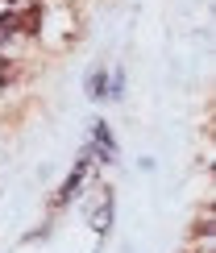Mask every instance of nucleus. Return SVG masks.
Wrapping results in <instances>:
<instances>
[{
    "mask_svg": "<svg viewBox=\"0 0 216 253\" xmlns=\"http://www.w3.org/2000/svg\"><path fill=\"white\" fill-rule=\"evenodd\" d=\"M83 170H88V166H83V162H79V166H75V174L67 178V183H62V191H58V204H67V199H71V191H75V187H79V183H83Z\"/></svg>",
    "mask_w": 216,
    "mask_h": 253,
    "instance_id": "obj_1",
    "label": "nucleus"
},
{
    "mask_svg": "<svg viewBox=\"0 0 216 253\" xmlns=\"http://www.w3.org/2000/svg\"><path fill=\"white\" fill-rule=\"evenodd\" d=\"M17 29H21V13H4L0 17V42H8Z\"/></svg>",
    "mask_w": 216,
    "mask_h": 253,
    "instance_id": "obj_2",
    "label": "nucleus"
},
{
    "mask_svg": "<svg viewBox=\"0 0 216 253\" xmlns=\"http://www.w3.org/2000/svg\"><path fill=\"white\" fill-rule=\"evenodd\" d=\"M8 79H13V62H4V58H0V87H4Z\"/></svg>",
    "mask_w": 216,
    "mask_h": 253,
    "instance_id": "obj_3",
    "label": "nucleus"
},
{
    "mask_svg": "<svg viewBox=\"0 0 216 253\" xmlns=\"http://www.w3.org/2000/svg\"><path fill=\"white\" fill-rule=\"evenodd\" d=\"M13 4H21V0H13Z\"/></svg>",
    "mask_w": 216,
    "mask_h": 253,
    "instance_id": "obj_4",
    "label": "nucleus"
}]
</instances>
